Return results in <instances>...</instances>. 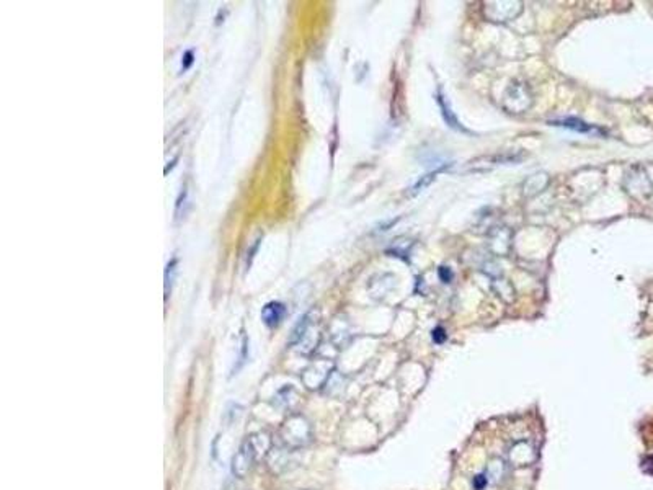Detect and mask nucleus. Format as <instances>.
<instances>
[{"label": "nucleus", "mask_w": 653, "mask_h": 490, "mask_svg": "<svg viewBox=\"0 0 653 490\" xmlns=\"http://www.w3.org/2000/svg\"><path fill=\"white\" fill-rule=\"evenodd\" d=\"M279 438L283 445L299 451L312 441V428L309 420L301 413H292L279 428Z\"/></svg>", "instance_id": "f257e3e1"}, {"label": "nucleus", "mask_w": 653, "mask_h": 490, "mask_svg": "<svg viewBox=\"0 0 653 490\" xmlns=\"http://www.w3.org/2000/svg\"><path fill=\"white\" fill-rule=\"evenodd\" d=\"M257 461H258L257 451H255L252 441H250L247 436L242 441V445L239 446L237 453L232 456V474L239 479L247 477V474L252 471Z\"/></svg>", "instance_id": "f03ea898"}, {"label": "nucleus", "mask_w": 653, "mask_h": 490, "mask_svg": "<svg viewBox=\"0 0 653 490\" xmlns=\"http://www.w3.org/2000/svg\"><path fill=\"white\" fill-rule=\"evenodd\" d=\"M333 373V365L329 361H315L302 374V383L307 389H322Z\"/></svg>", "instance_id": "7ed1b4c3"}, {"label": "nucleus", "mask_w": 653, "mask_h": 490, "mask_svg": "<svg viewBox=\"0 0 653 490\" xmlns=\"http://www.w3.org/2000/svg\"><path fill=\"white\" fill-rule=\"evenodd\" d=\"M297 450H291L288 446H273L272 451H269L267 459V463L269 468H272L273 473L276 474H283L291 471L296 466V459H294V453Z\"/></svg>", "instance_id": "20e7f679"}, {"label": "nucleus", "mask_w": 653, "mask_h": 490, "mask_svg": "<svg viewBox=\"0 0 653 490\" xmlns=\"http://www.w3.org/2000/svg\"><path fill=\"white\" fill-rule=\"evenodd\" d=\"M510 459L511 463L517 466H528L536 459V453H534V448L529 443L521 441L513 445V448L510 450Z\"/></svg>", "instance_id": "39448f33"}, {"label": "nucleus", "mask_w": 653, "mask_h": 490, "mask_svg": "<svg viewBox=\"0 0 653 490\" xmlns=\"http://www.w3.org/2000/svg\"><path fill=\"white\" fill-rule=\"evenodd\" d=\"M286 315V308L281 303H268L262 309V320L268 327H276Z\"/></svg>", "instance_id": "423d86ee"}, {"label": "nucleus", "mask_w": 653, "mask_h": 490, "mask_svg": "<svg viewBox=\"0 0 653 490\" xmlns=\"http://www.w3.org/2000/svg\"><path fill=\"white\" fill-rule=\"evenodd\" d=\"M551 125L553 126H562V128L576 131V133H585V134H603V131L595 128V126L586 125L585 121L579 120V118H565V120H553L551 121Z\"/></svg>", "instance_id": "0eeeda50"}, {"label": "nucleus", "mask_w": 653, "mask_h": 490, "mask_svg": "<svg viewBox=\"0 0 653 490\" xmlns=\"http://www.w3.org/2000/svg\"><path fill=\"white\" fill-rule=\"evenodd\" d=\"M484 474H485L487 480H489V485L500 482V480L503 479L505 474H506V463L500 458L490 459L489 464H487V469L484 471Z\"/></svg>", "instance_id": "6e6552de"}, {"label": "nucleus", "mask_w": 653, "mask_h": 490, "mask_svg": "<svg viewBox=\"0 0 653 490\" xmlns=\"http://www.w3.org/2000/svg\"><path fill=\"white\" fill-rule=\"evenodd\" d=\"M438 103H439V108H441V113H443V118H444V121L448 122V126L449 128H453V129H462V126L459 125V121H457V118L456 115H454V113L451 111V108H449L448 105V102H446V98H444L443 95V90L441 88H439L438 90Z\"/></svg>", "instance_id": "1a4fd4ad"}, {"label": "nucleus", "mask_w": 653, "mask_h": 490, "mask_svg": "<svg viewBox=\"0 0 653 490\" xmlns=\"http://www.w3.org/2000/svg\"><path fill=\"white\" fill-rule=\"evenodd\" d=\"M443 168H438V171H434L432 173H428V175H425L422 177V180H418V183H416V185L411 188V195H416V193H420L422 190H425V188H427L430 183H432L434 178H436V175L439 172H441Z\"/></svg>", "instance_id": "9d476101"}, {"label": "nucleus", "mask_w": 653, "mask_h": 490, "mask_svg": "<svg viewBox=\"0 0 653 490\" xmlns=\"http://www.w3.org/2000/svg\"><path fill=\"white\" fill-rule=\"evenodd\" d=\"M175 265H177V260H172L167 265V270H165V298H168V294H170V290H172V283H173V278H175V270H177V268H175Z\"/></svg>", "instance_id": "9b49d317"}, {"label": "nucleus", "mask_w": 653, "mask_h": 490, "mask_svg": "<svg viewBox=\"0 0 653 490\" xmlns=\"http://www.w3.org/2000/svg\"><path fill=\"white\" fill-rule=\"evenodd\" d=\"M487 485H489V480H487L485 474L475 475L474 480H472V487H474V490H484Z\"/></svg>", "instance_id": "f8f14e48"}, {"label": "nucleus", "mask_w": 653, "mask_h": 490, "mask_svg": "<svg viewBox=\"0 0 653 490\" xmlns=\"http://www.w3.org/2000/svg\"><path fill=\"white\" fill-rule=\"evenodd\" d=\"M433 340H434V343H443L444 340H446V333H444L443 327L434 329V331H433Z\"/></svg>", "instance_id": "ddd939ff"}, {"label": "nucleus", "mask_w": 653, "mask_h": 490, "mask_svg": "<svg viewBox=\"0 0 653 490\" xmlns=\"http://www.w3.org/2000/svg\"><path fill=\"white\" fill-rule=\"evenodd\" d=\"M193 63V53L191 51H188L187 54H184V64H183V70H187L188 68H190Z\"/></svg>", "instance_id": "4468645a"}, {"label": "nucleus", "mask_w": 653, "mask_h": 490, "mask_svg": "<svg viewBox=\"0 0 653 490\" xmlns=\"http://www.w3.org/2000/svg\"><path fill=\"white\" fill-rule=\"evenodd\" d=\"M224 490H235V489L232 487V484H230V482H227V484H226V487H224Z\"/></svg>", "instance_id": "2eb2a0df"}]
</instances>
